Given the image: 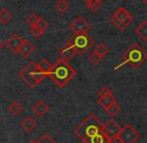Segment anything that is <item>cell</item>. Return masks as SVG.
<instances>
[{
    "mask_svg": "<svg viewBox=\"0 0 147 143\" xmlns=\"http://www.w3.org/2000/svg\"><path fill=\"white\" fill-rule=\"evenodd\" d=\"M2 46H3V43H2V41H1V39H0V50H1Z\"/></svg>",
    "mask_w": 147,
    "mask_h": 143,
    "instance_id": "d6a6232c",
    "label": "cell"
},
{
    "mask_svg": "<svg viewBox=\"0 0 147 143\" xmlns=\"http://www.w3.org/2000/svg\"><path fill=\"white\" fill-rule=\"evenodd\" d=\"M114 102H117V99L115 98V96L113 94L107 95V96L99 97L98 103L103 107L104 109H106L108 106H110L111 104H113Z\"/></svg>",
    "mask_w": 147,
    "mask_h": 143,
    "instance_id": "9a60e30c",
    "label": "cell"
},
{
    "mask_svg": "<svg viewBox=\"0 0 147 143\" xmlns=\"http://www.w3.org/2000/svg\"><path fill=\"white\" fill-rule=\"evenodd\" d=\"M59 55H61V58L65 59V60H67V61L69 60V59H71L76 54H78L76 48H75L73 45L69 44V43H67V45L61 47V48L59 50Z\"/></svg>",
    "mask_w": 147,
    "mask_h": 143,
    "instance_id": "8fae6325",
    "label": "cell"
},
{
    "mask_svg": "<svg viewBox=\"0 0 147 143\" xmlns=\"http://www.w3.org/2000/svg\"><path fill=\"white\" fill-rule=\"evenodd\" d=\"M29 32H30V34L32 35L33 37H35V38H39V37L42 36V35L45 34V33H43L42 31L39 30V29L37 28L36 26L31 27V28H30V31H29Z\"/></svg>",
    "mask_w": 147,
    "mask_h": 143,
    "instance_id": "f1b7e54d",
    "label": "cell"
},
{
    "mask_svg": "<svg viewBox=\"0 0 147 143\" xmlns=\"http://www.w3.org/2000/svg\"><path fill=\"white\" fill-rule=\"evenodd\" d=\"M37 65H38V67L40 68V70L42 71V72H45V74L49 76V72H51L53 65H51V63H49V61L47 60V59H42V60L39 62V64H37Z\"/></svg>",
    "mask_w": 147,
    "mask_h": 143,
    "instance_id": "44dd1931",
    "label": "cell"
},
{
    "mask_svg": "<svg viewBox=\"0 0 147 143\" xmlns=\"http://www.w3.org/2000/svg\"><path fill=\"white\" fill-rule=\"evenodd\" d=\"M11 18H12V14L7 9L3 8L0 10V22L1 23L6 24L7 22L11 20Z\"/></svg>",
    "mask_w": 147,
    "mask_h": 143,
    "instance_id": "ffe728a7",
    "label": "cell"
},
{
    "mask_svg": "<svg viewBox=\"0 0 147 143\" xmlns=\"http://www.w3.org/2000/svg\"><path fill=\"white\" fill-rule=\"evenodd\" d=\"M141 134L132 126L131 124H126L121 128L118 137L122 143H135L139 138Z\"/></svg>",
    "mask_w": 147,
    "mask_h": 143,
    "instance_id": "52a82bcc",
    "label": "cell"
},
{
    "mask_svg": "<svg viewBox=\"0 0 147 143\" xmlns=\"http://www.w3.org/2000/svg\"><path fill=\"white\" fill-rule=\"evenodd\" d=\"M35 26H36L37 28L39 29V30L42 31V32L45 33V30H47V29L49 28V24L47 22V21L45 20V19L41 18V17H40V18H39V20L37 21V23H36V25H35Z\"/></svg>",
    "mask_w": 147,
    "mask_h": 143,
    "instance_id": "4316f807",
    "label": "cell"
},
{
    "mask_svg": "<svg viewBox=\"0 0 147 143\" xmlns=\"http://www.w3.org/2000/svg\"><path fill=\"white\" fill-rule=\"evenodd\" d=\"M67 43L76 48L78 54H84L94 45L95 40L88 33H75L67 40Z\"/></svg>",
    "mask_w": 147,
    "mask_h": 143,
    "instance_id": "5b68a950",
    "label": "cell"
},
{
    "mask_svg": "<svg viewBox=\"0 0 147 143\" xmlns=\"http://www.w3.org/2000/svg\"><path fill=\"white\" fill-rule=\"evenodd\" d=\"M28 143H37V141H35V140H31V141H29Z\"/></svg>",
    "mask_w": 147,
    "mask_h": 143,
    "instance_id": "836d02e7",
    "label": "cell"
},
{
    "mask_svg": "<svg viewBox=\"0 0 147 143\" xmlns=\"http://www.w3.org/2000/svg\"><path fill=\"white\" fill-rule=\"evenodd\" d=\"M37 143H57V142L49 134H45L40 137V139L37 141Z\"/></svg>",
    "mask_w": 147,
    "mask_h": 143,
    "instance_id": "f546056e",
    "label": "cell"
},
{
    "mask_svg": "<svg viewBox=\"0 0 147 143\" xmlns=\"http://www.w3.org/2000/svg\"><path fill=\"white\" fill-rule=\"evenodd\" d=\"M142 2H144L145 4H147V0H142Z\"/></svg>",
    "mask_w": 147,
    "mask_h": 143,
    "instance_id": "e575fe53",
    "label": "cell"
},
{
    "mask_svg": "<svg viewBox=\"0 0 147 143\" xmlns=\"http://www.w3.org/2000/svg\"><path fill=\"white\" fill-rule=\"evenodd\" d=\"M110 94H113L112 90H111L109 87L107 86H104L98 91V95L99 97H103V96H107V95H110Z\"/></svg>",
    "mask_w": 147,
    "mask_h": 143,
    "instance_id": "83f0119b",
    "label": "cell"
},
{
    "mask_svg": "<svg viewBox=\"0 0 147 143\" xmlns=\"http://www.w3.org/2000/svg\"><path fill=\"white\" fill-rule=\"evenodd\" d=\"M87 7H88L92 12L96 13V12H98L101 9V7H102V1H101V0H95V1H93V2Z\"/></svg>",
    "mask_w": 147,
    "mask_h": 143,
    "instance_id": "d4e9b609",
    "label": "cell"
},
{
    "mask_svg": "<svg viewBox=\"0 0 147 143\" xmlns=\"http://www.w3.org/2000/svg\"><path fill=\"white\" fill-rule=\"evenodd\" d=\"M103 126H104V124L102 123V121L94 113H91L83 121L82 124H80L77 127L75 133L79 138H81L85 142L91 137L103 133Z\"/></svg>",
    "mask_w": 147,
    "mask_h": 143,
    "instance_id": "7a4b0ae2",
    "label": "cell"
},
{
    "mask_svg": "<svg viewBox=\"0 0 147 143\" xmlns=\"http://www.w3.org/2000/svg\"><path fill=\"white\" fill-rule=\"evenodd\" d=\"M93 1H95V0H85V3H86V6H89V5H90L91 3L93 2Z\"/></svg>",
    "mask_w": 147,
    "mask_h": 143,
    "instance_id": "1f68e13d",
    "label": "cell"
},
{
    "mask_svg": "<svg viewBox=\"0 0 147 143\" xmlns=\"http://www.w3.org/2000/svg\"><path fill=\"white\" fill-rule=\"evenodd\" d=\"M112 23L120 30L126 29L133 22V17L124 7H120L111 18Z\"/></svg>",
    "mask_w": 147,
    "mask_h": 143,
    "instance_id": "8992f818",
    "label": "cell"
},
{
    "mask_svg": "<svg viewBox=\"0 0 147 143\" xmlns=\"http://www.w3.org/2000/svg\"><path fill=\"white\" fill-rule=\"evenodd\" d=\"M135 32L138 36H140L144 41H147V21H142L138 27L136 28Z\"/></svg>",
    "mask_w": 147,
    "mask_h": 143,
    "instance_id": "e0dca14e",
    "label": "cell"
},
{
    "mask_svg": "<svg viewBox=\"0 0 147 143\" xmlns=\"http://www.w3.org/2000/svg\"><path fill=\"white\" fill-rule=\"evenodd\" d=\"M102 58L103 57L101 56V55H99L98 53H96L95 51H93V53H91V54L89 55L88 60L90 61L94 66H97V65H99V63L101 62Z\"/></svg>",
    "mask_w": 147,
    "mask_h": 143,
    "instance_id": "603a6c76",
    "label": "cell"
},
{
    "mask_svg": "<svg viewBox=\"0 0 147 143\" xmlns=\"http://www.w3.org/2000/svg\"><path fill=\"white\" fill-rule=\"evenodd\" d=\"M39 18H40V17H39L38 15L34 14V13H32V14H29L28 17H27V19H26V23L30 27H33V26H35V25H36V23H37V21L39 20Z\"/></svg>",
    "mask_w": 147,
    "mask_h": 143,
    "instance_id": "484cf974",
    "label": "cell"
},
{
    "mask_svg": "<svg viewBox=\"0 0 147 143\" xmlns=\"http://www.w3.org/2000/svg\"><path fill=\"white\" fill-rule=\"evenodd\" d=\"M7 110L13 115V116H18L23 111V106L18 102V101H13L7 107Z\"/></svg>",
    "mask_w": 147,
    "mask_h": 143,
    "instance_id": "2e32d148",
    "label": "cell"
},
{
    "mask_svg": "<svg viewBox=\"0 0 147 143\" xmlns=\"http://www.w3.org/2000/svg\"><path fill=\"white\" fill-rule=\"evenodd\" d=\"M105 110H106V112L108 113L110 116L114 117V116H116L117 114H119V113H120L121 107H120V105H119L117 102H114L113 104H111L110 106L107 107Z\"/></svg>",
    "mask_w": 147,
    "mask_h": 143,
    "instance_id": "ac0fdd59",
    "label": "cell"
},
{
    "mask_svg": "<svg viewBox=\"0 0 147 143\" xmlns=\"http://www.w3.org/2000/svg\"><path fill=\"white\" fill-rule=\"evenodd\" d=\"M85 143H108V139L105 137L103 133H100V134H97L95 136L91 137L90 139L85 141Z\"/></svg>",
    "mask_w": 147,
    "mask_h": 143,
    "instance_id": "d6986e66",
    "label": "cell"
},
{
    "mask_svg": "<svg viewBox=\"0 0 147 143\" xmlns=\"http://www.w3.org/2000/svg\"><path fill=\"white\" fill-rule=\"evenodd\" d=\"M76 75V70L67 63V60L61 58L53 65L49 76L59 87H65Z\"/></svg>",
    "mask_w": 147,
    "mask_h": 143,
    "instance_id": "6da1fadb",
    "label": "cell"
},
{
    "mask_svg": "<svg viewBox=\"0 0 147 143\" xmlns=\"http://www.w3.org/2000/svg\"><path fill=\"white\" fill-rule=\"evenodd\" d=\"M18 76L24 83H26L29 88H34L37 84L45 80L47 75L40 70L38 65L33 61H30L26 64V66L18 73Z\"/></svg>",
    "mask_w": 147,
    "mask_h": 143,
    "instance_id": "3957f363",
    "label": "cell"
},
{
    "mask_svg": "<svg viewBox=\"0 0 147 143\" xmlns=\"http://www.w3.org/2000/svg\"><path fill=\"white\" fill-rule=\"evenodd\" d=\"M23 39L19 36L18 34H13L8 40L5 42V45L12 51L13 53H19V50H20V47L22 45Z\"/></svg>",
    "mask_w": 147,
    "mask_h": 143,
    "instance_id": "30bf717a",
    "label": "cell"
},
{
    "mask_svg": "<svg viewBox=\"0 0 147 143\" xmlns=\"http://www.w3.org/2000/svg\"><path fill=\"white\" fill-rule=\"evenodd\" d=\"M122 57L124 59V61L121 64H119L118 66L115 67V70H117V69L120 68L121 66H123L125 64L130 65L132 68H138L139 66H141L147 60V53L141 48L139 44L133 43L123 53Z\"/></svg>",
    "mask_w": 147,
    "mask_h": 143,
    "instance_id": "277c9868",
    "label": "cell"
},
{
    "mask_svg": "<svg viewBox=\"0 0 147 143\" xmlns=\"http://www.w3.org/2000/svg\"><path fill=\"white\" fill-rule=\"evenodd\" d=\"M121 128L122 127H120V125L114 119H110L103 126V134L105 135V137L108 140H110V139L118 136L121 131Z\"/></svg>",
    "mask_w": 147,
    "mask_h": 143,
    "instance_id": "ba28073f",
    "label": "cell"
},
{
    "mask_svg": "<svg viewBox=\"0 0 147 143\" xmlns=\"http://www.w3.org/2000/svg\"><path fill=\"white\" fill-rule=\"evenodd\" d=\"M20 126L25 132H31L33 131L37 126V122L33 117H31L30 115H27L24 119L20 122Z\"/></svg>",
    "mask_w": 147,
    "mask_h": 143,
    "instance_id": "7c38bea8",
    "label": "cell"
},
{
    "mask_svg": "<svg viewBox=\"0 0 147 143\" xmlns=\"http://www.w3.org/2000/svg\"><path fill=\"white\" fill-rule=\"evenodd\" d=\"M108 143H122V141L117 136V137H115V138H112V139H110V140H108Z\"/></svg>",
    "mask_w": 147,
    "mask_h": 143,
    "instance_id": "4dcf8cb0",
    "label": "cell"
},
{
    "mask_svg": "<svg viewBox=\"0 0 147 143\" xmlns=\"http://www.w3.org/2000/svg\"><path fill=\"white\" fill-rule=\"evenodd\" d=\"M49 111V107L42 100H39L38 102H36V104H34L32 106V112L38 117H43Z\"/></svg>",
    "mask_w": 147,
    "mask_h": 143,
    "instance_id": "5bb4252c",
    "label": "cell"
},
{
    "mask_svg": "<svg viewBox=\"0 0 147 143\" xmlns=\"http://www.w3.org/2000/svg\"><path fill=\"white\" fill-rule=\"evenodd\" d=\"M34 51H35L34 45L31 42H29V40H27V39H23L22 45H21L20 50H19V54L22 57H24V58H27Z\"/></svg>",
    "mask_w": 147,
    "mask_h": 143,
    "instance_id": "4fadbf2b",
    "label": "cell"
},
{
    "mask_svg": "<svg viewBox=\"0 0 147 143\" xmlns=\"http://www.w3.org/2000/svg\"><path fill=\"white\" fill-rule=\"evenodd\" d=\"M94 51L96 53H98L99 55H101L102 57H104L105 55L108 54L109 49H108V47H107L105 44H103V43H100V44L97 45L96 48L94 49Z\"/></svg>",
    "mask_w": 147,
    "mask_h": 143,
    "instance_id": "cb8c5ba5",
    "label": "cell"
},
{
    "mask_svg": "<svg viewBox=\"0 0 147 143\" xmlns=\"http://www.w3.org/2000/svg\"><path fill=\"white\" fill-rule=\"evenodd\" d=\"M91 24L84 19V17L78 16L75 20L69 24V29L74 33H88L91 29Z\"/></svg>",
    "mask_w": 147,
    "mask_h": 143,
    "instance_id": "9c48e42d",
    "label": "cell"
},
{
    "mask_svg": "<svg viewBox=\"0 0 147 143\" xmlns=\"http://www.w3.org/2000/svg\"><path fill=\"white\" fill-rule=\"evenodd\" d=\"M55 8L59 10V12L65 13L69 10V4L67 1H65V0H59V2L55 4Z\"/></svg>",
    "mask_w": 147,
    "mask_h": 143,
    "instance_id": "7402d4cb",
    "label": "cell"
}]
</instances>
